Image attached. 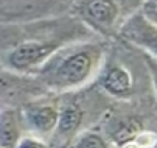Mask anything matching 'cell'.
<instances>
[{"instance_id": "1", "label": "cell", "mask_w": 157, "mask_h": 148, "mask_svg": "<svg viewBox=\"0 0 157 148\" xmlns=\"http://www.w3.org/2000/svg\"><path fill=\"white\" fill-rule=\"evenodd\" d=\"M90 37L95 34L70 13L30 24H0V66L20 75L36 76L56 52Z\"/></svg>"}, {"instance_id": "2", "label": "cell", "mask_w": 157, "mask_h": 148, "mask_svg": "<svg viewBox=\"0 0 157 148\" xmlns=\"http://www.w3.org/2000/svg\"><path fill=\"white\" fill-rule=\"evenodd\" d=\"M107 50L109 44L97 36L73 42L56 52L36 73V78L52 95L81 91L95 81Z\"/></svg>"}, {"instance_id": "3", "label": "cell", "mask_w": 157, "mask_h": 148, "mask_svg": "<svg viewBox=\"0 0 157 148\" xmlns=\"http://www.w3.org/2000/svg\"><path fill=\"white\" fill-rule=\"evenodd\" d=\"M59 98V117L56 130L50 139V146H69L72 140L89 130L92 125L90 119H98L106 109L98 106L104 103V95L97 89L95 92H69L58 95Z\"/></svg>"}, {"instance_id": "4", "label": "cell", "mask_w": 157, "mask_h": 148, "mask_svg": "<svg viewBox=\"0 0 157 148\" xmlns=\"http://www.w3.org/2000/svg\"><path fill=\"white\" fill-rule=\"evenodd\" d=\"M142 2H115V0H81L72 2V13L97 37L117 36L121 24L137 11Z\"/></svg>"}, {"instance_id": "5", "label": "cell", "mask_w": 157, "mask_h": 148, "mask_svg": "<svg viewBox=\"0 0 157 148\" xmlns=\"http://www.w3.org/2000/svg\"><path fill=\"white\" fill-rule=\"evenodd\" d=\"M97 89L109 98L131 100L139 92L137 75L132 70V62L120 58L117 53H106L104 62L95 78Z\"/></svg>"}, {"instance_id": "6", "label": "cell", "mask_w": 157, "mask_h": 148, "mask_svg": "<svg viewBox=\"0 0 157 148\" xmlns=\"http://www.w3.org/2000/svg\"><path fill=\"white\" fill-rule=\"evenodd\" d=\"M20 109L25 133L42 140L50 142L59 117V98L58 95H45L25 103Z\"/></svg>"}, {"instance_id": "7", "label": "cell", "mask_w": 157, "mask_h": 148, "mask_svg": "<svg viewBox=\"0 0 157 148\" xmlns=\"http://www.w3.org/2000/svg\"><path fill=\"white\" fill-rule=\"evenodd\" d=\"M67 13H72V2H0V24H30Z\"/></svg>"}, {"instance_id": "8", "label": "cell", "mask_w": 157, "mask_h": 148, "mask_svg": "<svg viewBox=\"0 0 157 148\" xmlns=\"http://www.w3.org/2000/svg\"><path fill=\"white\" fill-rule=\"evenodd\" d=\"M52 95L36 76L20 75L0 66V104L5 108H22L36 98Z\"/></svg>"}, {"instance_id": "9", "label": "cell", "mask_w": 157, "mask_h": 148, "mask_svg": "<svg viewBox=\"0 0 157 148\" xmlns=\"http://www.w3.org/2000/svg\"><path fill=\"white\" fill-rule=\"evenodd\" d=\"M117 36L126 42L128 45L143 50L146 55H151L155 59L157 55V25L146 20L142 13L134 11L121 24Z\"/></svg>"}, {"instance_id": "10", "label": "cell", "mask_w": 157, "mask_h": 148, "mask_svg": "<svg viewBox=\"0 0 157 148\" xmlns=\"http://www.w3.org/2000/svg\"><path fill=\"white\" fill-rule=\"evenodd\" d=\"M25 134L19 108L0 109V148H16Z\"/></svg>"}, {"instance_id": "11", "label": "cell", "mask_w": 157, "mask_h": 148, "mask_svg": "<svg viewBox=\"0 0 157 148\" xmlns=\"http://www.w3.org/2000/svg\"><path fill=\"white\" fill-rule=\"evenodd\" d=\"M67 148H115V146L107 140L103 131L97 126V128H89L81 134H78Z\"/></svg>"}, {"instance_id": "12", "label": "cell", "mask_w": 157, "mask_h": 148, "mask_svg": "<svg viewBox=\"0 0 157 148\" xmlns=\"http://www.w3.org/2000/svg\"><path fill=\"white\" fill-rule=\"evenodd\" d=\"M139 11L142 13V16L149 20L151 24L157 25V2L155 0H149V2H142L139 6Z\"/></svg>"}, {"instance_id": "13", "label": "cell", "mask_w": 157, "mask_h": 148, "mask_svg": "<svg viewBox=\"0 0 157 148\" xmlns=\"http://www.w3.org/2000/svg\"><path fill=\"white\" fill-rule=\"evenodd\" d=\"M16 148H52V146H50V143L47 140H42L39 137L25 134L24 137L19 140Z\"/></svg>"}]
</instances>
